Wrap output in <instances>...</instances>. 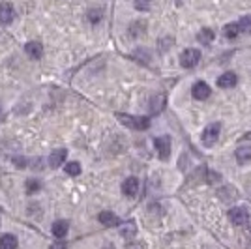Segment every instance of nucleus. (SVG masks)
<instances>
[{"label": "nucleus", "mask_w": 251, "mask_h": 249, "mask_svg": "<svg viewBox=\"0 0 251 249\" xmlns=\"http://www.w3.org/2000/svg\"><path fill=\"white\" fill-rule=\"evenodd\" d=\"M97 219H99V223H101V225H105V227L120 225V219L113 212H101L99 215H97Z\"/></svg>", "instance_id": "obj_12"}, {"label": "nucleus", "mask_w": 251, "mask_h": 249, "mask_svg": "<svg viewBox=\"0 0 251 249\" xmlns=\"http://www.w3.org/2000/svg\"><path fill=\"white\" fill-rule=\"evenodd\" d=\"M0 249H17V238L13 234L0 236Z\"/></svg>", "instance_id": "obj_14"}, {"label": "nucleus", "mask_w": 251, "mask_h": 249, "mask_svg": "<svg viewBox=\"0 0 251 249\" xmlns=\"http://www.w3.org/2000/svg\"><path fill=\"white\" fill-rule=\"evenodd\" d=\"M66 157H68V150L66 148H58V150L51 152V155H49V167L51 169H58L66 161Z\"/></svg>", "instance_id": "obj_6"}, {"label": "nucleus", "mask_w": 251, "mask_h": 249, "mask_svg": "<svg viewBox=\"0 0 251 249\" xmlns=\"http://www.w3.org/2000/svg\"><path fill=\"white\" fill-rule=\"evenodd\" d=\"M144 28H146V23H144V21H135V23H132V26H130V34H132L133 38H137V36L143 34Z\"/></svg>", "instance_id": "obj_19"}, {"label": "nucleus", "mask_w": 251, "mask_h": 249, "mask_svg": "<svg viewBox=\"0 0 251 249\" xmlns=\"http://www.w3.org/2000/svg\"><path fill=\"white\" fill-rule=\"evenodd\" d=\"M66 174H70V176H79L81 174V163H77V161H72V163H66Z\"/></svg>", "instance_id": "obj_20"}, {"label": "nucleus", "mask_w": 251, "mask_h": 249, "mask_svg": "<svg viewBox=\"0 0 251 249\" xmlns=\"http://www.w3.org/2000/svg\"><path fill=\"white\" fill-rule=\"evenodd\" d=\"M135 223H126V225L122 227V236L126 238V236H133L135 234Z\"/></svg>", "instance_id": "obj_25"}, {"label": "nucleus", "mask_w": 251, "mask_h": 249, "mask_svg": "<svg viewBox=\"0 0 251 249\" xmlns=\"http://www.w3.org/2000/svg\"><path fill=\"white\" fill-rule=\"evenodd\" d=\"M51 249H66V244L64 242H58V244H53Z\"/></svg>", "instance_id": "obj_27"}, {"label": "nucleus", "mask_w": 251, "mask_h": 249, "mask_svg": "<svg viewBox=\"0 0 251 249\" xmlns=\"http://www.w3.org/2000/svg\"><path fill=\"white\" fill-rule=\"evenodd\" d=\"M165 107V94H159L152 97V103H150V111L152 113H161Z\"/></svg>", "instance_id": "obj_15"}, {"label": "nucleus", "mask_w": 251, "mask_h": 249, "mask_svg": "<svg viewBox=\"0 0 251 249\" xmlns=\"http://www.w3.org/2000/svg\"><path fill=\"white\" fill-rule=\"evenodd\" d=\"M210 86L204 83V81H199V83L193 84L192 88V96L195 99H206V97H210Z\"/></svg>", "instance_id": "obj_7"}, {"label": "nucleus", "mask_w": 251, "mask_h": 249, "mask_svg": "<svg viewBox=\"0 0 251 249\" xmlns=\"http://www.w3.org/2000/svg\"><path fill=\"white\" fill-rule=\"evenodd\" d=\"M101 17H103V12H101V10H90V12H88V21L92 24L99 23Z\"/></svg>", "instance_id": "obj_23"}, {"label": "nucleus", "mask_w": 251, "mask_h": 249, "mask_svg": "<svg viewBox=\"0 0 251 249\" xmlns=\"http://www.w3.org/2000/svg\"><path fill=\"white\" fill-rule=\"evenodd\" d=\"M240 32H246V34H251V15H246L238 21Z\"/></svg>", "instance_id": "obj_22"}, {"label": "nucleus", "mask_w": 251, "mask_h": 249, "mask_svg": "<svg viewBox=\"0 0 251 249\" xmlns=\"http://www.w3.org/2000/svg\"><path fill=\"white\" fill-rule=\"evenodd\" d=\"M103 249H115V248H113L111 244H107V246H105V248H103Z\"/></svg>", "instance_id": "obj_30"}, {"label": "nucleus", "mask_w": 251, "mask_h": 249, "mask_svg": "<svg viewBox=\"0 0 251 249\" xmlns=\"http://www.w3.org/2000/svg\"><path fill=\"white\" fill-rule=\"evenodd\" d=\"M137 191H139V180H137L135 176L126 178V180H124V184H122V193H124L126 197H135V195H137Z\"/></svg>", "instance_id": "obj_8"}, {"label": "nucleus", "mask_w": 251, "mask_h": 249, "mask_svg": "<svg viewBox=\"0 0 251 249\" xmlns=\"http://www.w3.org/2000/svg\"><path fill=\"white\" fill-rule=\"evenodd\" d=\"M152 6V0H135V8L139 12H148Z\"/></svg>", "instance_id": "obj_24"}, {"label": "nucleus", "mask_w": 251, "mask_h": 249, "mask_svg": "<svg viewBox=\"0 0 251 249\" xmlns=\"http://www.w3.org/2000/svg\"><path fill=\"white\" fill-rule=\"evenodd\" d=\"M13 163H15L17 167H21V169L28 165V161H24V157H15V159H13Z\"/></svg>", "instance_id": "obj_26"}, {"label": "nucleus", "mask_w": 251, "mask_h": 249, "mask_svg": "<svg viewBox=\"0 0 251 249\" xmlns=\"http://www.w3.org/2000/svg\"><path fill=\"white\" fill-rule=\"evenodd\" d=\"M41 190V182L36 180V178H28L26 180V191L28 193H38V191Z\"/></svg>", "instance_id": "obj_21"}, {"label": "nucleus", "mask_w": 251, "mask_h": 249, "mask_svg": "<svg viewBox=\"0 0 251 249\" xmlns=\"http://www.w3.org/2000/svg\"><path fill=\"white\" fill-rule=\"evenodd\" d=\"M229 219H231L234 225H246L248 219H250V212H248V208H244V206H234V208L229 210Z\"/></svg>", "instance_id": "obj_3"}, {"label": "nucleus", "mask_w": 251, "mask_h": 249, "mask_svg": "<svg viewBox=\"0 0 251 249\" xmlns=\"http://www.w3.org/2000/svg\"><path fill=\"white\" fill-rule=\"evenodd\" d=\"M201 60V53L197 49H186L182 55H180V66L182 68H195Z\"/></svg>", "instance_id": "obj_2"}, {"label": "nucleus", "mask_w": 251, "mask_h": 249, "mask_svg": "<svg viewBox=\"0 0 251 249\" xmlns=\"http://www.w3.org/2000/svg\"><path fill=\"white\" fill-rule=\"evenodd\" d=\"M219 131H221V126H219V124H210V126H206V130L203 131L204 144H206V146L215 144V141L219 139Z\"/></svg>", "instance_id": "obj_5"}, {"label": "nucleus", "mask_w": 251, "mask_h": 249, "mask_svg": "<svg viewBox=\"0 0 251 249\" xmlns=\"http://www.w3.org/2000/svg\"><path fill=\"white\" fill-rule=\"evenodd\" d=\"M223 34H225V38H227V39H236V38H238V34H240L238 23L227 24V26L223 28Z\"/></svg>", "instance_id": "obj_16"}, {"label": "nucleus", "mask_w": 251, "mask_h": 249, "mask_svg": "<svg viewBox=\"0 0 251 249\" xmlns=\"http://www.w3.org/2000/svg\"><path fill=\"white\" fill-rule=\"evenodd\" d=\"M116 118L120 124H124L126 128L135 131H144L150 128V118L146 116H132V115H124V113H116Z\"/></svg>", "instance_id": "obj_1"}, {"label": "nucleus", "mask_w": 251, "mask_h": 249, "mask_svg": "<svg viewBox=\"0 0 251 249\" xmlns=\"http://www.w3.org/2000/svg\"><path fill=\"white\" fill-rule=\"evenodd\" d=\"M197 39H199L201 43H204V45H208V43L214 39V32H212L210 28H203V30L197 34Z\"/></svg>", "instance_id": "obj_18"}, {"label": "nucleus", "mask_w": 251, "mask_h": 249, "mask_svg": "<svg viewBox=\"0 0 251 249\" xmlns=\"http://www.w3.org/2000/svg\"><path fill=\"white\" fill-rule=\"evenodd\" d=\"M244 141H251V133H248V135L244 137Z\"/></svg>", "instance_id": "obj_29"}, {"label": "nucleus", "mask_w": 251, "mask_h": 249, "mask_svg": "<svg viewBox=\"0 0 251 249\" xmlns=\"http://www.w3.org/2000/svg\"><path fill=\"white\" fill-rule=\"evenodd\" d=\"M236 83H238V77L234 73H231V71L223 73L217 79V86H221V88H232V86H236Z\"/></svg>", "instance_id": "obj_11"}, {"label": "nucleus", "mask_w": 251, "mask_h": 249, "mask_svg": "<svg viewBox=\"0 0 251 249\" xmlns=\"http://www.w3.org/2000/svg\"><path fill=\"white\" fill-rule=\"evenodd\" d=\"M128 249H143L141 244H132V246H128Z\"/></svg>", "instance_id": "obj_28"}, {"label": "nucleus", "mask_w": 251, "mask_h": 249, "mask_svg": "<svg viewBox=\"0 0 251 249\" xmlns=\"http://www.w3.org/2000/svg\"><path fill=\"white\" fill-rule=\"evenodd\" d=\"M24 51H26V55L30 57V58H41V55H43V45L39 43V41H28L26 45H24Z\"/></svg>", "instance_id": "obj_10"}, {"label": "nucleus", "mask_w": 251, "mask_h": 249, "mask_svg": "<svg viewBox=\"0 0 251 249\" xmlns=\"http://www.w3.org/2000/svg\"><path fill=\"white\" fill-rule=\"evenodd\" d=\"M236 159L238 163H246L251 159V146H240L236 150Z\"/></svg>", "instance_id": "obj_17"}, {"label": "nucleus", "mask_w": 251, "mask_h": 249, "mask_svg": "<svg viewBox=\"0 0 251 249\" xmlns=\"http://www.w3.org/2000/svg\"><path fill=\"white\" fill-rule=\"evenodd\" d=\"M68 221H64V219H60V221H55L53 223V234L57 238H64L68 234Z\"/></svg>", "instance_id": "obj_13"}, {"label": "nucleus", "mask_w": 251, "mask_h": 249, "mask_svg": "<svg viewBox=\"0 0 251 249\" xmlns=\"http://www.w3.org/2000/svg\"><path fill=\"white\" fill-rule=\"evenodd\" d=\"M155 144V150H157V154H159V159H169V155H171V137H157L154 141Z\"/></svg>", "instance_id": "obj_4"}, {"label": "nucleus", "mask_w": 251, "mask_h": 249, "mask_svg": "<svg viewBox=\"0 0 251 249\" xmlns=\"http://www.w3.org/2000/svg\"><path fill=\"white\" fill-rule=\"evenodd\" d=\"M15 17V10L10 2H4L0 4V23L2 24H10Z\"/></svg>", "instance_id": "obj_9"}]
</instances>
